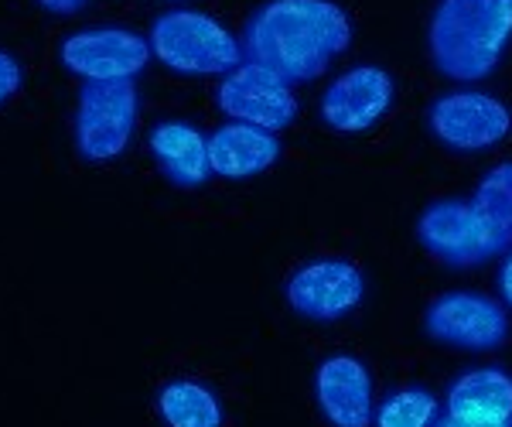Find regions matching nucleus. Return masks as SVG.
<instances>
[{
  "label": "nucleus",
  "mask_w": 512,
  "mask_h": 427,
  "mask_svg": "<svg viewBox=\"0 0 512 427\" xmlns=\"http://www.w3.org/2000/svg\"><path fill=\"white\" fill-rule=\"evenodd\" d=\"M352 41V21L332 0H270L246 24L250 62L284 82H311Z\"/></svg>",
  "instance_id": "1"
},
{
  "label": "nucleus",
  "mask_w": 512,
  "mask_h": 427,
  "mask_svg": "<svg viewBox=\"0 0 512 427\" xmlns=\"http://www.w3.org/2000/svg\"><path fill=\"white\" fill-rule=\"evenodd\" d=\"M512 38V0H441L431 21V59L441 76L478 82Z\"/></svg>",
  "instance_id": "2"
},
{
  "label": "nucleus",
  "mask_w": 512,
  "mask_h": 427,
  "mask_svg": "<svg viewBox=\"0 0 512 427\" xmlns=\"http://www.w3.org/2000/svg\"><path fill=\"white\" fill-rule=\"evenodd\" d=\"M151 52L181 76H222L239 65V41L198 11L161 14L151 28Z\"/></svg>",
  "instance_id": "3"
},
{
  "label": "nucleus",
  "mask_w": 512,
  "mask_h": 427,
  "mask_svg": "<svg viewBox=\"0 0 512 427\" xmlns=\"http://www.w3.org/2000/svg\"><path fill=\"white\" fill-rule=\"evenodd\" d=\"M137 130L134 82H86L72 117V141L86 161H117Z\"/></svg>",
  "instance_id": "4"
},
{
  "label": "nucleus",
  "mask_w": 512,
  "mask_h": 427,
  "mask_svg": "<svg viewBox=\"0 0 512 427\" xmlns=\"http://www.w3.org/2000/svg\"><path fill=\"white\" fill-rule=\"evenodd\" d=\"M417 240L431 257L448 267H475L482 260L499 257L509 246L506 236L475 205L465 202L431 205L417 223Z\"/></svg>",
  "instance_id": "5"
},
{
  "label": "nucleus",
  "mask_w": 512,
  "mask_h": 427,
  "mask_svg": "<svg viewBox=\"0 0 512 427\" xmlns=\"http://www.w3.org/2000/svg\"><path fill=\"white\" fill-rule=\"evenodd\" d=\"M59 59L86 82H134L151 62V41L127 28H89L62 41Z\"/></svg>",
  "instance_id": "6"
},
{
  "label": "nucleus",
  "mask_w": 512,
  "mask_h": 427,
  "mask_svg": "<svg viewBox=\"0 0 512 427\" xmlns=\"http://www.w3.org/2000/svg\"><path fill=\"white\" fill-rule=\"evenodd\" d=\"M219 110L236 123H250V127L277 134L297 117V100L291 82H284L263 65L246 62L226 72V79L219 82Z\"/></svg>",
  "instance_id": "7"
},
{
  "label": "nucleus",
  "mask_w": 512,
  "mask_h": 427,
  "mask_svg": "<svg viewBox=\"0 0 512 427\" xmlns=\"http://www.w3.org/2000/svg\"><path fill=\"white\" fill-rule=\"evenodd\" d=\"M424 332L431 339L444 342L454 349H472V352H489L499 349L509 335V318L506 311L495 305L492 298L468 291H454L437 298L424 315Z\"/></svg>",
  "instance_id": "8"
},
{
  "label": "nucleus",
  "mask_w": 512,
  "mask_h": 427,
  "mask_svg": "<svg viewBox=\"0 0 512 427\" xmlns=\"http://www.w3.org/2000/svg\"><path fill=\"white\" fill-rule=\"evenodd\" d=\"M366 281L349 260H315L287 281V305L311 322H335L362 301Z\"/></svg>",
  "instance_id": "9"
},
{
  "label": "nucleus",
  "mask_w": 512,
  "mask_h": 427,
  "mask_svg": "<svg viewBox=\"0 0 512 427\" xmlns=\"http://www.w3.org/2000/svg\"><path fill=\"white\" fill-rule=\"evenodd\" d=\"M431 130L451 151H485L512 130V117L495 96L451 93L431 110Z\"/></svg>",
  "instance_id": "10"
},
{
  "label": "nucleus",
  "mask_w": 512,
  "mask_h": 427,
  "mask_svg": "<svg viewBox=\"0 0 512 427\" xmlns=\"http://www.w3.org/2000/svg\"><path fill=\"white\" fill-rule=\"evenodd\" d=\"M393 79L379 65H359L338 76L321 100V117L338 134H362L390 110Z\"/></svg>",
  "instance_id": "11"
},
{
  "label": "nucleus",
  "mask_w": 512,
  "mask_h": 427,
  "mask_svg": "<svg viewBox=\"0 0 512 427\" xmlns=\"http://www.w3.org/2000/svg\"><path fill=\"white\" fill-rule=\"evenodd\" d=\"M315 397L332 427L373 424V383L359 359L332 356L315 373Z\"/></svg>",
  "instance_id": "12"
},
{
  "label": "nucleus",
  "mask_w": 512,
  "mask_h": 427,
  "mask_svg": "<svg viewBox=\"0 0 512 427\" xmlns=\"http://www.w3.org/2000/svg\"><path fill=\"white\" fill-rule=\"evenodd\" d=\"M280 158L277 134L250 123H226L209 137V168L222 178H253Z\"/></svg>",
  "instance_id": "13"
},
{
  "label": "nucleus",
  "mask_w": 512,
  "mask_h": 427,
  "mask_svg": "<svg viewBox=\"0 0 512 427\" xmlns=\"http://www.w3.org/2000/svg\"><path fill=\"white\" fill-rule=\"evenodd\" d=\"M151 154L178 188H198L209 178V141L185 120H164L151 130Z\"/></svg>",
  "instance_id": "14"
},
{
  "label": "nucleus",
  "mask_w": 512,
  "mask_h": 427,
  "mask_svg": "<svg viewBox=\"0 0 512 427\" xmlns=\"http://www.w3.org/2000/svg\"><path fill=\"white\" fill-rule=\"evenodd\" d=\"M451 417L485 424H509L512 417V376L499 369H475L461 376L448 393Z\"/></svg>",
  "instance_id": "15"
},
{
  "label": "nucleus",
  "mask_w": 512,
  "mask_h": 427,
  "mask_svg": "<svg viewBox=\"0 0 512 427\" xmlns=\"http://www.w3.org/2000/svg\"><path fill=\"white\" fill-rule=\"evenodd\" d=\"M158 414L168 427H222L216 393L195 380H175L158 393Z\"/></svg>",
  "instance_id": "16"
},
{
  "label": "nucleus",
  "mask_w": 512,
  "mask_h": 427,
  "mask_svg": "<svg viewBox=\"0 0 512 427\" xmlns=\"http://www.w3.org/2000/svg\"><path fill=\"white\" fill-rule=\"evenodd\" d=\"M472 205L512 243V161L499 164L482 178Z\"/></svg>",
  "instance_id": "17"
},
{
  "label": "nucleus",
  "mask_w": 512,
  "mask_h": 427,
  "mask_svg": "<svg viewBox=\"0 0 512 427\" xmlns=\"http://www.w3.org/2000/svg\"><path fill=\"white\" fill-rule=\"evenodd\" d=\"M437 404L424 390H400L379 407L376 427H427L434 421Z\"/></svg>",
  "instance_id": "18"
},
{
  "label": "nucleus",
  "mask_w": 512,
  "mask_h": 427,
  "mask_svg": "<svg viewBox=\"0 0 512 427\" xmlns=\"http://www.w3.org/2000/svg\"><path fill=\"white\" fill-rule=\"evenodd\" d=\"M21 82H24V69H21V62L14 59L11 52H4V48H0V103L11 100V96L21 89Z\"/></svg>",
  "instance_id": "19"
},
{
  "label": "nucleus",
  "mask_w": 512,
  "mask_h": 427,
  "mask_svg": "<svg viewBox=\"0 0 512 427\" xmlns=\"http://www.w3.org/2000/svg\"><path fill=\"white\" fill-rule=\"evenodd\" d=\"M38 4L52 14H76L89 4V0H38Z\"/></svg>",
  "instance_id": "20"
},
{
  "label": "nucleus",
  "mask_w": 512,
  "mask_h": 427,
  "mask_svg": "<svg viewBox=\"0 0 512 427\" xmlns=\"http://www.w3.org/2000/svg\"><path fill=\"white\" fill-rule=\"evenodd\" d=\"M437 427H509V424H485V421H461V417H444Z\"/></svg>",
  "instance_id": "21"
},
{
  "label": "nucleus",
  "mask_w": 512,
  "mask_h": 427,
  "mask_svg": "<svg viewBox=\"0 0 512 427\" xmlns=\"http://www.w3.org/2000/svg\"><path fill=\"white\" fill-rule=\"evenodd\" d=\"M502 294H506V301L512 305V257L506 260V267H502Z\"/></svg>",
  "instance_id": "22"
}]
</instances>
